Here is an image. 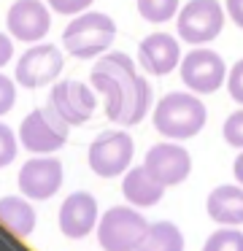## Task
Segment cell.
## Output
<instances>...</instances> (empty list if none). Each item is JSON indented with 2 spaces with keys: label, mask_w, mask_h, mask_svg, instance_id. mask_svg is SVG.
<instances>
[{
  "label": "cell",
  "mask_w": 243,
  "mask_h": 251,
  "mask_svg": "<svg viewBox=\"0 0 243 251\" xmlns=\"http://www.w3.org/2000/svg\"><path fill=\"white\" fill-rule=\"evenodd\" d=\"M89 84L106 98V116L113 125H140L151 108V84L122 51H106L97 57L95 68L89 71Z\"/></svg>",
  "instance_id": "1"
},
{
  "label": "cell",
  "mask_w": 243,
  "mask_h": 251,
  "mask_svg": "<svg viewBox=\"0 0 243 251\" xmlns=\"http://www.w3.org/2000/svg\"><path fill=\"white\" fill-rule=\"evenodd\" d=\"M151 122H154V130L162 138L187 141V138H194L205 127L208 111H205V103L194 92H167L154 105Z\"/></svg>",
  "instance_id": "2"
},
{
  "label": "cell",
  "mask_w": 243,
  "mask_h": 251,
  "mask_svg": "<svg viewBox=\"0 0 243 251\" xmlns=\"http://www.w3.org/2000/svg\"><path fill=\"white\" fill-rule=\"evenodd\" d=\"M116 38V22L103 11L76 14L62 30V46L79 60H97L111 49Z\"/></svg>",
  "instance_id": "3"
},
{
  "label": "cell",
  "mask_w": 243,
  "mask_h": 251,
  "mask_svg": "<svg viewBox=\"0 0 243 251\" xmlns=\"http://www.w3.org/2000/svg\"><path fill=\"white\" fill-rule=\"evenodd\" d=\"M151 224L130 205H113L97 222V243L103 251H138Z\"/></svg>",
  "instance_id": "4"
},
{
  "label": "cell",
  "mask_w": 243,
  "mask_h": 251,
  "mask_svg": "<svg viewBox=\"0 0 243 251\" xmlns=\"http://www.w3.org/2000/svg\"><path fill=\"white\" fill-rule=\"evenodd\" d=\"M178 38L189 46H205L224 30V8L219 0H189L176 17Z\"/></svg>",
  "instance_id": "5"
},
{
  "label": "cell",
  "mask_w": 243,
  "mask_h": 251,
  "mask_svg": "<svg viewBox=\"0 0 243 251\" xmlns=\"http://www.w3.org/2000/svg\"><path fill=\"white\" fill-rule=\"evenodd\" d=\"M70 125L52 108H32L22 119L19 127V141L30 154H54L68 143Z\"/></svg>",
  "instance_id": "6"
},
{
  "label": "cell",
  "mask_w": 243,
  "mask_h": 251,
  "mask_svg": "<svg viewBox=\"0 0 243 251\" xmlns=\"http://www.w3.org/2000/svg\"><path fill=\"white\" fill-rule=\"evenodd\" d=\"M135 154V143L124 130H106L89 143V170L100 178H116L127 173Z\"/></svg>",
  "instance_id": "7"
},
{
  "label": "cell",
  "mask_w": 243,
  "mask_h": 251,
  "mask_svg": "<svg viewBox=\"0 0 243 251\" xmlns=\"http://www.w3.org/2000/svg\"><path fill=\"white\" fill-rule=\"evenodd\" d=\"M178 76H181L184 87L194 95H214L224 87L227 81V65L216 51L194 46L187 51L178 65Z\"/></svg>",
  "instance_id": "8"
},
{
  "label": "cell",
  "mask_w": 243,
  "mask_h": 251,
  "mask_svg": "<svg viewBox=\"0 0 243 251\" xmlns=\"http://www.w3.org/2000/svg\"><path fill=\"white\" fill-rule=\"evenodd\" d=\"M62 51L54 44H32L16 62V84L38 89L52 84L62 73Z\"/></svg>",
  "instance_id": "9"
},
{
  "label": "cell",
  "mask_w": 243,
  "mask_h": 251,
  "mask_svg": "<svg viewBox=\"0 0 243 251\" xmlns=\"http://www.w3.org/2000/svg\"><path fill=\"white\" fill-rule=\"evenodd\" d=\"M49 105L68 122L70 127H79V125H86L89 116L95 114V105H97V98H95V89L84 81H59L54 84L52 95H49Z\"/></svg>",
  "instance_id": "10"
},
{
  "label": "cell",
  "mask_w": 243,
  "mask_h": 251,
  "mask_svg": "<svg viewBox=\"0 0 243 251\" xmlns=\"http://www.w3.org/2000/svg\"><path fill=\"white\" fill-rule=\"evenodd\" d=\"M146 170L154 176L157 181H162L165 186H176L181 181L189 178L192 173V157L189 151L176 141H162L157 146H151L146 151V159H143Z\"/></svg>",
  "instance_id": "11"
},
{
  "label": "cell",
  "mask_w": 243,
  "mask_h": 251,
  "mask_svg": "<svg viewBox=\"0 0 243 251\" xmlns=\"http://www.w3.org/2000/svg\"><path fill=\"white\" fill-rule=\"evenodd\" d=\"M62 162L54 157L27 159L19 170V192L30 200H49L62 186Z\"/></svg>",
  "instance_id": "12"
},
{
  "label": "cell",
  "mask_w": 243,
  "mask_h": 251,
  "mask_svg": "<svg viewBox=\"0 0 243 251\" xmlns=\"http://www.w3.org/2000/svg\"><path fill=\"white\" fill-rule=\"evenodd\" d=\"M11 35L25 44H38L52 27V14L41 0H16L5 14Z\"/></svg>",
  "instance_id": "13"
},
{
  "label": "cell",
  "mask_w": 243,
  "mask_h": 251,
  "mask_svg": "<svg viewBox=\"0 0 243 251\" xmlns=\"http://www.w3.org/2000/svg\"><path fill=\"white\" fill-rule=\"evenodd\" d=\"M181 44L170 33H151L138 46V62L151 76H167L181 65Z\"/></svg>",
  "instance_id": "14"
},
{
  "label": "cell",
  "mask_w": 243,
  "mask_h": 251,
  "mask_svg": "<svg viewBox=\"0 0 243 251\" xmlns=\"http://www.w3.org/2000/svg\"><path fill=\"white\" fill-rule=\"evenodd\" d=\"M97 224V200L89 192H73L59 205V229L65 238L81 240Z\"/></svg>",
  "instance_id": "15"
},
{
  "label": "cell",
  "mask_w": 243,
  "mask_h": 251,
  "mask_svg": "<svg viewBox=\"0 0 243 251\" xmlns=\"http://www.w3.org/2000/svg\"><path fill=\"white\" fill-rule=\"evenodd\" d=\"M122 195L127 197V202H133L135 208H151L162 200L165 195V184L157 181L154 176L146 170V165L140 168H133L124 173L122 181Z\"/></svg>",
  "instance_id": "16"
},
{
  "label": "cell",
  "mask_w": 243,
  "mask_h": 251,
  "mask_svg": "<svg viewBox=\"0 0 243 251\" xmlns=\"http://www.w3.org/2000/svg\"><path fill=\"white\" fill-rule=\"evenodd\" d=\"M208 216L214 222L224 224V227H235V224H243V184H221L216 186L208 195Z\"/></svg>",
  "instance_id": "17"
},
{
  "label": "cell",
  "mask_w": 243,
  "mask_h": 251,
  "mask_svg": "<svg viewBox=\"0 0 243 251\" xmlns=\"http://www.w3.org/2000/svg\"><path fill=\"white\" fill-rule=\"evenodd\" d=\"M38 222V213L32 208L30 197H19V195H5L0 197V224L5 229L16 235V238H27L32 235Z\"/></svg>",
  "instance_id": "18"
},
{
  "label": "cell",
  "mask_w": 243,
  "mask_h": 251,
  "mask_svg": "<svg viewBox=\"0 0 243 251\" xmlns=\"http://www.w3.org/2000/svg\"><path fill=\"white\" fill-rule=\"evenodd\" d=\"M138 251H184V235L173 222H157L149 227Z\"/></svg>",
  "instance_id": "19"
},
{
  "label": "cell",
  "mask_w": 243,
  "mask_h": 251,
  "mask_svg": "<svg viewBox=\"0 0 243 251\" xmlns=\"http://www.w3.org/2000/svg\"><path fill=\"white\" fill-rule=\"evenodd\" d=\"M181 0H138V14L151 25H165L178 17Z\"/></svg>",
  "instance_id": "20"
},
{
  "label": "cell",
  "mask_w": 243,
  "mask_h": 251,
  "mask_svg": "<svg viewBox=\"0 0 243 251\" xmlns=\"http://www.w3.org/2000/svg\"><path fill=\"white\" fill-rule=\"evenodd\" d=\"M203 251H243V232L232 227H221L208 235Z\"/></svg>",
  "instance_id": "21"
},
{
  "label": "cell",
  "mask_w": 243,
  "mask_h": 251,
  "mask_svg": "<svg viewBox=\"0 0 243 251\" xmlns=\"http://www.w3.org/2000/svg\"><path fill=\"white\" fill-rule=\"evenodd\" d=\"M221 135L230 146L243 149V108L232 111L230 116L224 119V127H221Z\"/></svg>",
  "instance_id": "22"
},
{
  "label": "cell",
  "mask_w": 243,
  "mask_h": 251,
  "mask_svg": "<svg viewBox=\"0 0 243 251\" xmlns=\"http://www.w3.org/2000/svg\"><path fill=\"white\" fill-rule=\"evenodd\" d=\"M16 149H19V146H16L14 130L0 122V168H5V165L14 162V159H16Z\"/></svg>",
  "instance_id": "23"
},
{
  "label": "cell",
  "mask_w": 243,
  "mask_h": 251,
  "mask_svg": "<svg viewBox=\"0 0 243 251\" xmlns=\"http://www.w3.org/2000/svg\"><path fill=\"white\" fill-rule=\"evenodd\" d=\"M227 92L235 103L243 105V60H238L227 73Z\"/></svg>",
  "instance_id": "24"
},
{
  "label": "cell",
  "mask_w": 243,
  "mask_h": 251,
  "mask_svg": "<svg viewBox=\"0 0 243 251\" xmlns=\"http://www.w3.org/2000/svg\"><path fill=\"white\" fill-rule=\"evenodd\" d=\"M95 0H49V6L57 14H65V17H76V14H84L86 8L92 6Z\"/></svg>",
  "instance_id": "25"
},
{
  "label": "cell",
  "mask_w": 243,
  "mask_h": 251,
  "mask_svg": "<svg viewBox=\"0 0 243 251\" xmlns=\"http://www.w3.org/2000/svg\"><path fill=\"white\" fill-rule=\"evenodd\" d=\"M14 103H16V84L0 73V116L8 114L14 108Z\"/></svg>",
  "instance_id": "26"
},
{
  "label": "cell",
  "mask_w": 243,
  "mask_h": 251,
  "mask_svg": "<svg viewBox=\"0 0 243 251\" xmlns=\"http://www.w3.org/2000/svg\"><path fill=\"white\" fill-rule=\"evenodd\" d=\"M227 17L232 19L235 27L243 30V0H227Z\"/></svg>",
  "instance_id": "27"
},
{
  "label": "cell",
  "mask_w": 243,
  "mask_h": 251,
  "mask_svg": "<svg viewBox=\"0 0 243 251\" xmlns=\"http://www.w3.org/2000/svg\"><path fill=\"white\" fill-rule=\"evenodd\" d=\"M11 54H14V44L5 33H0V68L11 62Z\"/></svg>",
  "instance_id": "28"
},
{
  "label": "cell",
  "mask_w": 243,
  "mask_h": 251,
  "mask_svg": "<svg viewBox=\"0 0 243 251\" xmlns=\"http://www.w3.org/2000/svg\"><path fill=\"white\" fill-rule=\"evenodd\" d=\"M232 173H235L238 184H243V151L235 157V162H232Z\"/></svg>",
  "instance_id": "29"
}]
</instances>
